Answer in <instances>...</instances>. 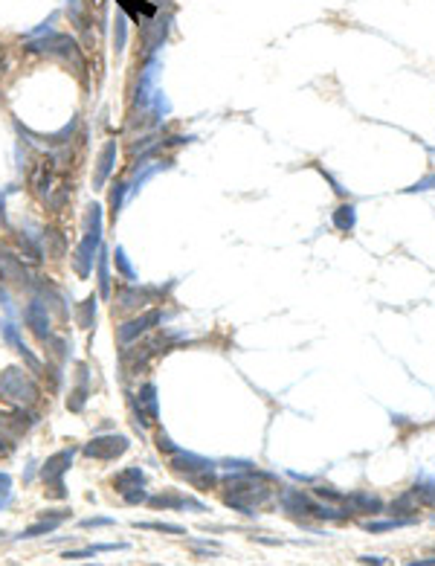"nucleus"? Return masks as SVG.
<instances>
[{
    "label": "nucleus",
    "instance_id": "38",
    "mask_svg": "<svg viewBox=\"0 0 435 566\" xmlns=\"http://www.w3.org/2000/svg\"><path fill=\"white\" fill-rule=\"evenodd\" d=\"M317 494H320V496H328V499H343V494H337L334 488H325V485L317 488Z\"/></svg>",
    "mask_w": 435,
    "mask_h": 566
},
{
    "label": "nucleus",
    "instance_id": "22",
    "mask_svg": "<svg viewBox=\"0 0 435 566\" xmlns=\"http://www.w3.org/2000/svg\"><path fill=\"white\" fill-rule=\"evenodd\" d=\"M84 401H87V369L81 366V381H79V387L73 389V395L67 398V410H73V413H81Z\"/></svg>",
    "mask_w": 435,
    "mask_h": 566
},
{
    "label": "nucleus",
    "instance_id": "29",
    "mask_svg": "<svg viewBox=\"0 0 435 566\" xmlns=\"http://www.w3.org/2000/svg\"><path fill=\"white\" fill-rule=\"evenodd\" d=\"M140 528H151V531H166V534H186L183 526H174V523H137Z\"/></svg>",
    "mask_w": 435,
    "mask_h": 566
},
{
    "label": "nucleus",
    "instance_id": "34",
    "mask_svg": "<svg viewBox=\"0 0 435 566\" xmlns=\"http://www.w3.org/2000/svg\"><path fill=\"white\" fill-rule=\"evenodd\" d=\"M412 520H389V523H368V531H389V528H397V526H407Z\"/></svg>",
    "mask_w": 435,
    "mask_h": 566
},
{
    "label": "nucleus",
    "instance_id": "37",
    "mask_svg": "<svg viewBox=\"0 0 435 566\" xmlns=\"http://www.w3.org/2000/svg\"><path fill=\"white\" fill-rule=\"evenodd\" d=\"M93 555H96V546L81 549V552H64V560H84V557H93Z\"/></svg>",
    "mask_w": 435,
    "mask_h": 566
},
{
    "label": "nucleus",
    "instance_id": "14",
    "mask_svg": "<svg viewBox=\"0 0 435 566\" xmlns=\"http://www.w3.org/2000/svg\"><path fill=\"white\" fill-rule=\"evenodd\" d=\"M157 294H163V288H137V282H131L128 288L119 291V305L122 308H137V305L151 302Z\"/></svg>",
    "mask_w": 435,
    "mask_h": 566
},
{
    "label": "nucleus",
    "instance_id": "18",
    "mask_svg": "<svg viewBox=\"0 0 435 566\" xmlns=\"http://www.w3.org/2000/svg\"><path fill=\"white\" fill-rule=\"evenodd\" d=\"M67 15L73 21V26L79 33H90V12H87V0H67Z\"/></svg>",
    "mask_w": 435,
    "mask_h": 566
},
{
    "label": "nucleus",
    "instance_id": "28",
    "mask_svg": "<svg viewBox=\"0 0 435 566\" xmlns=\"http://www.w3.org/2000/svg\"><path fill=\"white\" fill-rule=\"evenodd\" d=\"M113 259H116V267H119V273H122V276H125L128 282H137V273H134V267H131V262H128V256H125V250H122V247H116Z\"/></svg>",
    "mask_w": 435,
    "mask_h": 566
},
{
    "label": "nucleus",
    "instance_id": "32",
    "mask_svg": "<svg viewBox=\"0 0 435 566\" xmlns=\"http://www.w3.org/2000/svg\"><path fill=\"white\" fill-rule=\"evenodd\" d=\"M122 496H125V502H131V506H137V502H145V499H148V494L142 491V485H137V488L125 491V494H122Z\"/></svg>",
    "mask_w": 435,
    "mask_h": 566
},
{
    "label": "nucleus",
    "instance_id": "19",
    "mask_svg": "<svg viewBox=\"0 0 435 566\" xmlns=\"http://www.w3.org/2000/svg\"><path fill=\"white\" fill-rule=\"evenodd\" d=\"M343 499L349 502V506H354L357 511H366V514H378L383 509V502L371 494H351V496H343Z\"/></svg>",
    "mask_w": 435,
    "mask_h": 566
},
{
    "label": "nucleus",
    "instance_id": "16",
    "mask_svg": "<svg viewBox=\"0 0 435 566\" xmlns=\"http://www.w3.org/2000/svg\"><path fill=\"white\" fill-rule=\"evenodd\" d=\"M137 485H145V474H142L140 465L119 470V474L113 477V488H116L119 494H125V491H131V488H137Z\"/></svg>",
    "mask_w": 435,
    "mask_h": 566
},
{
    "label": "nucleus",
    "instance_id": "11",
    "mask_svg": "<svg viewBox=\"0 0 435 566\" xmlns=\"http://www.w3.org/2000/svg\"><path fill=\"white\" fill-rule=\"evenodd\" d=\"M145 502H148V506H154V509H195V511H206L203 502H198V499H192V496H186V494H180V491H169V494L148 496Z\"/></svg>",
    "mask_w": 435,
    "mask_h": 566
},
{
    "label": "nucleus",
    "instance_id": "21",
    "mask_svg": "<svg viewBox=\"0 0 435 566\" xmlns=\"http://www.w3.org/2000/svg\"><path fill=\"white\" fill-rule=\"evenodd\" d=\"M140 404H142V410H148L151 421H154V418H160V406H157V387H154V384H145V387L140 389Z\"/></svg>",
    "mask_w": 435,
    "mask_h": 566
},
{
    "label": "nucleus",
    "instance_id": "2",
    "mask_svg": "<svg viewBox=\"0 0 435 566\" xmlns=\"http://www.w3.org/2000/svg\"><path fill=\"white\" fill-rule=\"evenodd\" d=\"M227 488H230L227 506H232V509H238V511H244V514H256V509H261L264 502L270 499V488H267L261 479H256L253 474H247V477H230V479H227Z\"/></svg>",
    "mask_w": 435,
    "mask_h": 566
},
{
    "label": "nucleus",
    "instance_id": "30",
    "mask_svg": "<svg viewBox=\"0 0 435 566\" xmlns=\"http://www.w3.org/2000/svg\"><path fill=\"white\" fill-rule=\"evenodd\" d=\"M189 479H192L200 491H209V488H215V482H218V479L209 474V470H200V474H195V477H189Z\"/></svg>",
    "mask_w": 435,
    "mask_h": 566
},
{
    "label": "nucleus",
    "instance_id": "6",
    "mask_svg": "<svg viewBox=\"0 0 435 566\" xmlns=\"http://www.w3.org/2000/svg\"><path fill=\"white\" fill-rule=\"evenodd\" d=\"M128 448H131L128 435H96V438H90V442L81 448V453H84L87 459L113 462V459H119L122 453H125Z\"/></svg>",
    "mask_w": 435,
    "mask_h": 566
},
{
    "label": "nucleus",
    "instance_id": "40",
    "mask_svg": "<svg viewBox=\"0 0 435 566\" xmlns=\"http://www.w3.org/2000/svg\"><path fill=\"white\" fill-rule=\"evenodd\" d=\"M0 70H4V58H0Z\"/></svg>",
    "mask_w": 435,
    "mask_h": 566
},
{
    "label": "nucleus",
    "instance_id": "25",
    "mask_svg": "<svg viewBox=\"0 0 435 566\" xmlns=\"http://www.w3.org/2000/svg\"><path fill=\"white\" fill-rule=\"evenodd\" d=\"M93 320H96V296H87L84 305L79 308V326L93 328Z\"/></svg>",
    "mask_w": 435,
    "mask_h": 566
},
{
    "label": "nucleus",
    "instance_id": "35",
    "mask_svg": "<svg viewBox=\"0 0 435 566\" xmlns=\"http://www.w3.org/2000/svg\"><path fill=\"white\" fill-rule=\"evenodd\" d=\"M9 485H12V479H9V474H0V509L9 502Z\"/></svg>",
    "mask_w": 435,
    "mask_h": 566
},
{
    "label": "nucleus",
    "instance_id": "12",
    "mask_svg": "<svg viewBox=\"0 0 435 566\" xmlns=\"http://www.w3.org/2000/svg\"><path fill=\"white\" fill-rule=\"evenodd\" d=\"M52 172H55V160L52 157H41V160L35 163V169H33V174H29V180H33V186H35V192L38 195H52Z\"/></svg>",
    "mask_w": 435,
    "mask_h": 566
},
{
    "label": "nucleus",
    "instance_id": "15",
    "mask_svg": "<svg viewBox=\"0 0 435 566\" xmlns=\"http://www.w3.org/2000/svg\"><path fill=\"white\" fill-rule=\"evenodd\" d=\"M0 276L18 282V285H33V282H29V273L23 270V265L12 253H4V250H0Z\"/></svg>",
    "mask_w": 435,
    "mask_h": 566
},
{
    "label": "nucleus",
    "instance_id": "13",
    "mask_svg": "<svg viewBox=\"0 0 435 566\" xmlns=\"http://www.w3.org/2000/svg\"><path fill=\"white\" fill-rule=\"evenodd\" d=\"M113 163H116V140H108L99 151V160H96V174H93V189H102L105 180L111 177L113 172Z\"/></svg>",
    "mask_w": 435,
    "mask_h": 566
},
{
    "label": "nucleus",
    "instance_id": "36",
    "mask_svg": "<svg viewBox=\"0 0 435 566\" xmlns=\"http://www.w3.org/2000/svg\"><path fill=\"white\" fill-rule=\"evenodd\" d=\"M99 526H113V517H90V520H81V528H99Z\"/></svg>",
    "mask_w": 435,
    "mask_h": 566
},
{
    "label": "nucleus",
    "instance_id": "33",
    "mask_svg": "<svg viewBox=\"0 0 435 566\" xmlns=\"http://www.w3.org/2000/svg\"><path fill=\"white\" fill-rule=\"evenodd\" d=\"M157 448H160L163 453H177V450H180V448H177V445L171 442V438H169V435H166L163 430L157 433Z\"/></svg>",
    "mask_w": 435,
    "mask_h": 566
},
{
    "label": "nucleus",
    "instance_id": "5",
    "mask_svg": "<svg viewBox=\"0 0 435 566\" xmlns=\"http://www.w3.org/2000/svg\"><path fill=\"white\" fill-rule=\"evenodd\" d=\"M70 465H73V448L70 450H58V453H52L44 462L41 477H44V482L50 488V496H58V499L67 496V491H64V474L70 470Z\"/></svg>",
    "mask_w": 435,
    "mask_h": 566
},
{
    "label": "nucleus",
    "instance_id": "7",
    "mask_svg": "<svg viewBox=\"0 0 435 566\" xmlns=\"http://www.w3.org/2000/svg\"><path fill=\"white\" fill-rule=\"evenodd\" d=\"M163 320V313L154 308V311H145V313H140L137 320H128L125 326H119V331H116V337H119V343L122 345H128V343H134V340H140V334H145V331H151L154 326H157Z\"/></svg>",
    "mask_w": 435,
    "mask_h": 566
},
{
    "label": "nucleus",
    "instance_id": "27",
    "mask_svg": "<svg viewBox=\"0 0 435 566\" xmlns=\"http://www.w3.org/2000/svg\"><path fill=\"white\" fill-rule=\"evenodd\" d=\"M55 528H58V523H55V520H47V517H41V523L29 526V528L21 534V538H26V540H29V538H41V534H52Z\"/></svg>",
    "mask_w": 435,
    "mask_h": 566
},
{
    "label": "nucleus",
    "instance_id": "24",
    "mask_svg": "<svg viewBox=\"0 0 435 566\" xmlns=\"http://www.w3.org/2000/svg\"><path fill=\"white\" fill-rule=\"evenodd\" d=\"M99 294L102 296H111V270H108V250L105 247H99Z\"/></svg>",
    "mask_w": 435,
    "mask_h": 566
},
{
    "label": "nucleus",
    "instance_id": "39",
    "mask_svg": "<svg viewBox=\"0 0 435 566\" xmlns=\"http://www.w3.org/2000/svg\"><path fill=\"white\" fill-rule=\"evenodd\" d=\"M360 563H383V557H368V555H363Z\"/></svg>",
    "mask_w": 435,
    "mask_h": 566
},
{
    "label": "nucleus",
    "instance_id": "20",
    "mask_svg": "<svg viewBox=\"0 0 435 566\" xmlns=\"http://www.w3.org/2000/svg\"><path fill=\"white\" fill-rule=\"evenodd\" d=\"M354 224H357V212H354V206H351V204H346V206L334 209V227H337V230L351 233V230H354Z\"/></svg>",
    "mask_w": 435,
    "mask_h": 566
},
{
    "label": "nucleus",
    "instance_id": "23",
    "mask_svg": "<svg viewBox=\"0 0 435 566\" xmlns=\"http://www.w3.org/2000/svg\"><path fill=\"white\" fill-rule=\"evenodd\" d=\"M125 44H128V15H116V23H113V50H116V55L125 52Z\"/></svg>",
    "mask_w": 435,
    "mask_h": 566
},
{
    "label": "nucleus",
    "instance_id": "8",
    "mask_svg": "<svg viewBox=\"0 0 435 566\" xmlns=\"http://www.w3.org/2000/svg\"><path fill=\"white\" fill-rule=\"evenodd\" d=\"M99 247H102V233H84V238H81V244L76 247V253H73V262H76V270H79V276L84 279V276H90V270H93V253H99Z\"/></svg>",
    "mask_w": 435,
    "mask_h": 566
},
{
    "label": "nucleus",
    "instance_id": "1",
    "mask_svg": "<svg viewBox=\"0 0 435 566\" xmlns=\"http://www.w3.org/2000/svg\"><path fill=\"white\" fill-rule=\"evenodd\" d=\"M26 52H38V55H50L55 61H61L64 67H70L79 79H87V61H84V52L79 47V41L67 33H47V35H38V38H26Z\"/></svg>",
    "mask_w": 435,
    "mask_h": 566
},
{
    "label": "nucleus",
    "instance_id": "9",
    "mask_svg": "<svg viewBox=\"0 0 435 566\" xmlns=\"http://www.w3.org/2000/svg\"><path fill=\"white\" fill-rule=\"evenodd\" d=\"M23 317H26V326L33 328L35 337H41V340H50V337H52L50 311H47V305H44L41 299H33V302H29L26 311H23Z\"/></svg>",
    "mask_w": 435,
    "mask_h": 566
},
{
    "label": "nucleus",
    "instance_id": "3",
    "mask_svg": "<svg viewBox=\"0 0 435 566\" xmlns=\"http://www.w3.org/2000/svg\"><path fill=\"white\" fill-rule=\"evenodd\" d=\"M0 395L21 404V406H29L38 401V387L29 374H23V369L18 366H9L6 372H0Z\"/></svg>",
    "mask_w": 435,
    "mask_h": 566
},
{
    "label": "nucleus",
    "instance_id": "4",
    "mask_svg": "<svg viewBox=\"0 0 435 566\" xmlns=\"http://www.w3.org/2000/svg\"><path fill=\"white\" fill-rule=\"evenodd\" d=\"M171 21H174V9H171V4H166V9L160 6L157 15L142 23L140 35H142V52L145 55H157L163 50V44L169 38V29H171Z\"/></svg>",
    "mask_w": 435,
    "mask_h": 566
},
{
    "label": "nucleus",
    "instance_id": "26",
    "mask_svg": "<svg viewBox=\"0 0 435 566\" xmlns=\"http://www.w3.org/2000/svg\"><path fill=\"white\" fill-rule=\"evenodd\" d=\"M0 334H4V340H6L9 345H12V349H15V352H21V349H23V345H26V343L21 340L18 328H15V326H12L9 320H0Z\"/></svg>",
    "mask_w": 435,
    "mask_h": 566
},
{
    "label": "nucleus",
    "instance_id": "31",
    "mask_svg": "<svg viewBox=\"0 0 435 566\" xmlns=\"http://www.w3.org/2000/svg\"><path fill=\"white\" fill-rule=\"evenodd\" d=\"M122 198H125V183H116V189L111 192V206H113V215H119V206H122Z\"/></svg>",
    "mask_w": 435,
    "mask_h": 566
},
{
    "label": "nucleus",
    "instance_id": "17",
    "mask_svg": "<svg viewBox=\"0 0 435 566\" xmlns=\"http://www.w3.org/2000/svg\"><path fill=\"white\" fill-rule=\"evenodd\" d=\"M116 4L122 6V9H125L131 18H137L140 23H145L148 18H154V15H157V4H151V0H116Z\"/></svg>",
    "mask_w": 435,
    "mask_h": 566
},
{
    "label": "nucleus",
    "instance_id": "10",
    "mask_svg": "<svg viewBox=\"0 0 435 566\" xmlns=\"http://www.w3.org/2000/svg\"><path fill=\"white\" fill-rule=\"evenodd\" d=\"M215 462L212 459H203L198 453H186V450H177L171 453V470L174 474H186V477H195L200 470H212Z\"/></svg>",
    "mask_w": 435,
    "mask_h": 566
}]
</instances>
